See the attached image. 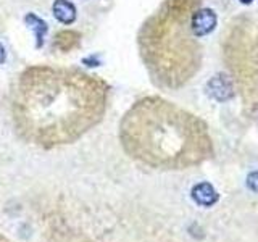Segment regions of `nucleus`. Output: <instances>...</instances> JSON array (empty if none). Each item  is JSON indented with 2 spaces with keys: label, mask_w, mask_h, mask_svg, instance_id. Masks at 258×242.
Here are the masks:
<instances>
[{
  "label": "nucleus",
  "mask_w": 258,
  "mask_h": 242,
  "mask_svg": "<svg viewBox=\"0 0 258 242\" xmlns=\"http://www.w3.org/2000/svg\"><path fill=\"white\" fill-rule=\"evenodd\" d=\"M110 84L78 68L31 65L16 78L10 115L23 141L56 149L81 139L103 119Z\"/></svg>",
  "instance_id": "obj_1"
},
{
  "label": "nucleus",
  "mask_w": 258,
  "mask_h": 242,
  "mask_svg": "<svg viewBox=\"0 0 258 242\" xmlns=\"http://www.w3.org/2000/svg\"><path fill=\"white\" fill-rule=\"evenodd\" d=\"M119 141L134 161L155 169H185L212 153L204 121L157 95L127 108L119 121Z\"/></svg>",
  "instance_id": "obj_2"
},
{
  "label": "nucleus",
  "mask_w": 258,
  "mask_h": 242,
  "mask_svg": "<svg viewBox=\"0 0 258 242\" xmlns=\"http://www.w3.org/2000/svg\"><path fill=\"white\" fill-rule=\"evenodd\" d=\"M200 0H165L137 32L139 55L153 84L179 89L200 68L202 50L190 20Z\"/></svg>",
  "instance_id": "obj_3"
},
{
  "label": "nucleus",
  "mask_w": 258,
  "mask_h": 242,
  "mask_svg": "<svg viewBox=\"0 0 258 242\" xmlns=\"http://www.w3.org/2000/svg\"><path fill=\"white\" fill-rule=\"evenodd\" d=\"M216 21L218 18L213 10H210V8H197L190 20L192 32L197 37H204L216 28Z\"/></svg>",
  "instance_id": "obj_4"
},
{
  "label": "nucleus",
  "mask_w": 258,
  "mask_h": 242,
  "mask_svg": "<svg viewBox=\"0 0 258 242\" xmlns=\"http://www.w3.org/2000/svg\"><path fill=\"white\" fill-rule=\"evenodd\" d=\"M207 92L210 97H213L215 100L218 102H226V100H229L234 91H232V83H231V79L226 76V75H216L213 76L212 79L208 81V84H207Z\"/></svg>",
  "instance_id": "obj_5"
},
{
  "label": "nucleus",
  "mask_w": 258,
  "mask_h": 242,
  "mask_svg": "<svg viewBox=\"0 0 258 242\" xmlns=\"http://www.w3.org/2000/svg\"><path fill=\"white\" fill-rule=\"evenodd\" d=\"M192 199L202 207H212L218 202L220 196L210 183H199L192 189Z\"/></svg>",
  "instance_id": "obj_6"
},
{
  "label": "nucleus",
  "mask_w": 258,
  "mask_h": 242,
  "mask_svg": "<svg viewBox=\"0 0 258 242\" xmlns=\"http://www.w3.org/2000/svg\"><path fill=\"white\" fill-rule=\"evenodd\" d=\"M52 12L61 24H73L76 20V7L70 0H55Z\"/></svg>",
  "instance_id": "obj_7"
},
{
  "label": "nucleus",
  "mask_w": 258,
  "mask_h": 242,
  "mask_svg": "<svg viewBox=\"0 0 258 242\" xmlns=\"http://www.w3.org/2000/svg\"><path fill=\"white\" fill-rule=\"evenodd\" d=\"M79 42H81V34L76 31H71V29L60 31L53 39V45L56 48H60L61 52L73 50V48H76L79 45Z\"/></svg>",
  "instance_id": "obj_8"
},
{
  "label": "nucleus",
  "mask_w": 258,
  "mask_h": 242,
  "mask_svg": "<svg viewBox=\"0 0 258 242\" xmlns=\"http://www.w3.org/2000/svg\"><path fill=\"white\" fill-rule=\"evenodd\" d=\"M28 26H31V29L36 32V40H37V47H42V42H44V36L47 34V23L44 20H40L39 16H36L34 13H29L26 15V18H24Z\"/></svg>",
  "instance_id": "obj_9"
},
{
  "label": "nucleus",
  "mask_w": 258,
  "mask_h": 242,
  "mask_svg": "<svg viewBox=\"0 0 258 242\" xmlns=\"http://www.w3.org/2000/svg\"><path fill=\"white\" fill-rule=\"evenodd\" d=\"M247 186L250 191L258 192V171H253L247 176Z\"/></svg>",
  "instance_id": "obj_10"
},
{
  "label": "nucleus",
  "mask_w": 258,
  "mask_h": 242,
  "mask_svg": "<svg viewBox=\"0 0 258 242\" xmlns=\"http://www.w3.org/2000/svg\"><path fill=\"white\" fill-rule=\"evenodd\" d=\"M7 58V52H5V47L0 44V65H2Z\"/></svg>",
  "instance_id": "obj_11"
},
{
  "label": "nucleus",
  "mask_w": 258,
  "mask_h": 242,
  "mask_svg": "<svg viewBox=\"0 0 258 242\" xmlns=\"http://www.w3.org/2000/svg\"><path fill=\"white\" fill-rule=\"evenodd\" d=\"M240 2H242V4H252L253 0H240Z\"/></svg>",
  "instance_id": "obj_12"
},
{
  "label": "nucleus",
  "mask_w": 258,
  "mask_h": 242,
  "mask_svg": "<svg viewBox=\"0 0 258 242\" xmlns=\"http://www.w3.org/2000/svg\"><path fill=\"white\" fill-rule=\"evenodd\" d=\"M0 242H10V240H7V239H5L4 236H0Z\"/></svg>",
  "instance_id": "obj_13"
}]
</instances>
